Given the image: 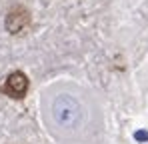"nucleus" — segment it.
<instances>
[{
	"mask_svg": "<svg viewBox=\"0 0 148 144\" xmlns=\"http://www.w3.org/2000/svg\"><path fill=\"white\" fill-rule=\"evenodd\" d=\"M30 88V80L22 70H14L10 72L4 80V86H0V94H6L12 100H22L28 94Z\"/></svg>",
	"mask_w": 148,
	"mask_h": 144,
	"instance_id": "obj_2",
	"label": "nucleus"
},
{
	"mask_svg": "<svg viewBox=\"0 0 148 144\" xmlns=\"http://www.w3.org/2000/svg\"><path fill=\"white\" fill-rule=\"evenodd\" d=\"M30 24H32V14H30V10L26 6H22V4L12 6L6 12V16H4V30L8 34H12V36L24 34L26 30L30 28Z\"/></svg>",
	"mask_w": 148,
	"mask_h": 144,
	"instance_id": "obj_1",
	"label": "nucleus"
}]
</instances>
